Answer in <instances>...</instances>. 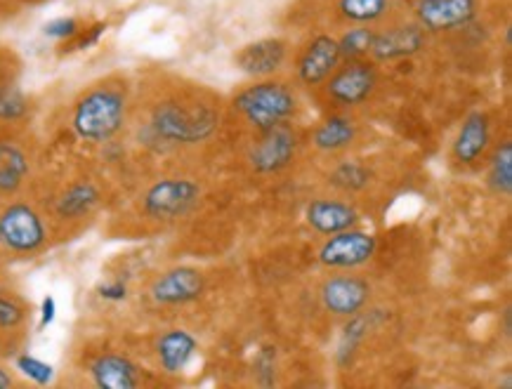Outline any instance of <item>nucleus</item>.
I'll list each match as a JSON object with an SVG mask.
<instances>
[{
    "label": "nucleus",
    "instance_id": "22",
    "mask_svg": "<svg viewBox=\"0 0 512 389\" xmlns=\"http://www.w3.org/2000/svg\"><path fill=\"white\" fill-rule=\"evenodd\" d=\"M489 187L496 191V194H510L512 191V144L503 142L498 144L491 154L489 163Z\"/></svg>",
    "mask_w": 512,
    "mask_h": 389
},
{
    "label": "nucleus",
    "instance_id": "5",
    "mask_svg": "<svg viewBox=\"0 0 512 389\" xmlns=\"http://www.w3.org/2000/svg\"><path fill=\"white\" fill-rule=\"evenodd\" d=\"M201 189L192 180H182V177H168L152 184L142 199V208L152 220H177V217L187 215L196 203H199Z\"/></svg>",
    "mask_w": 512,
    "mask_h": 389
},
{
    "label": "nucleus",
    "instance_id": "21",
    "mask_svg": "<svg viewBox=\"0 0 512 389\" xmlns=\"http://www.w3.org/2000/svg\"><path fill=\"white\" fill-rule=\"evenodd\" d=\"M29 161L17 144L0 142V194H12L24 184Z\"/></svg>",
    "mask_w": 512,
    "mask_h": 389
},
{
    "label": "nucleus",
    "instance_id": "24",
    "mask_svg": "<svg viewBox=\"0 0 512 389\" xmlns=\"http://www.w3.org/2000/svg\"><path fill=\"white\" fill-rule=\"evenodd\" d=\"M373 38H376V31H373L369 24H357L354 29L345 31L343 38H338V48L343 62L345 59H364L366 55H371Z\"/></svg>",
    "mask_w": 512,
    "mask_h": 389
},
{
    "label": "nucleus",
    "instance_id": "9",
    "mask_svg": "<svg viewBox=\"0 0 512 389\" xmlns=\"http://www.w3.org/2000/svg\"><path fill=\"white\" fill-rule=\"evenodd\" d=\"M295 147H298V140H295V133L288 128V123L262 130L260 140L251 149L253 168L265 175L279 173L293 161Z\"/></svg>",
    "mask_w": 512,
    "mask_h": 389
},
{
    "label": "nucleus",
    "instance_id": "13",
    "mask_svg": "<svg viewBox=\"0 0 512 389\" xmlns=\"http://www.w3.org/2000/svg\"><path fill=\"white\" fill-rule=\"evenodd\" d=\"M203 286L206 281L201 272L192 267H177L152 283V298L159 305H187V302L199 300Z\"/></svg>",
    "mask_w": 512,
    "mask_h": 389
},
{
    "label": "nucleus",
    "instance_id": "15",
    "mask_svg": "<svg viewBox=\"0 0 512 389\" xmlns=\"http://www.w3.org/2000/svg\"><path fill=\"white\" fill-rule=\"evenodd\" d=\"M286 62V43L279 38H265V41L251 43L241 48L236 55V64L248 76L267 78L284 67Z\"/></svg>",
    "mask_w": 512,
    "mask_h": 389
},
{
    "label": "nucleus",
    "instance_id": "29",
    "mask_svg": "<svg viewBox=\"0 0 512 389\" xmlns=\"http://www.w3.org/2000/svg\"><path fill=\"white\" fill-rule=\"evenodd\" d=\"M43 34L48 38H57V41H69V38H76L81 31H78V22L74 17H57L45 24Z\"/></svg>",
    "mask_w": 512,
    "mask_h": 389
},
{
    "label": "nucleus",
    "instance_id": "20",
    "mask_svg": "<svg viewBox=\"0 0 512 389\" xmlns=\"http://www.w3.org/2000/svg\"><path fill=\"white\" fill-rule=\"evenodd\" d=\"M357 137V125L345 116H331L314 130V147L319 151H343L350 147Z\"/></svg>",
    "mask_w": 512,
    "mask_h": 389
},
{
    "label": "nucleus",
    "instance_id": "11",
    "mask_svg": "<svg viewBox=\"0 0 512 389\" xmlns=\"http://www.w3.org/2000/svg\"><path fill=\"white\" fill-rule=\"evenodd\" d=\"M425 43H428V31L420 24L392 26L387 31H376L371 55L380 62H395V59L416 55L425 48Z\"/></svg>",
    "mask_w": 512,
    "mask_h": 389
},
{
    "label": "nucleus",
    "instance_id": "28",
    "mask_svg": "<svg viewBox=\"0 0 512 389\" xmlns=\"http://www.w3.org/2000/svg\"><path fill=\"white\" fill-rule=\"evenodd\" d=\"M24 307L22 302L12 295L0 293V331H15L24 323Z\"/></svg>",
    "mask_w": 512,
    "mask_h": 389
},
{
    "label": "nucleus",
    "instance_id": "16",
    "mask_svg": "<svg viewBox=\"0 0 512 389\" xmlns=\"http://www.w3.org/2000/svg\"><path fill=\"white\" fill-rule=\"evenodd\" d=\"M491 144V128L487 114H470L465 118L461 130H458V137L454 142V158L461 166H475V163L487 154Z\"/></svg>",
    "mask_w": 512,
    "mask_h": 389
},
{
    "label": "nucleus",
    "instance_id": "4",
    "mask_svg": "<svg viewBox=\"0 0 512 389\" xmlns=\"http://www.w3.org/2000/svg\"><path fill=\"white\" fill-rule=\"evenodd\" d=\"M378 85V71L364 59H345L338 69L326 78V95L338 107H359L373 95Z\"/></svg>",
    "mask_w": 512,
    "mask_h": 389
},
{
    "label": "nucleus",
    "instance_id": "25",
    "mask_svg": "<svg viewBox=\"0 0 512 389\" xmlns=\"http://www.w3.org/2000/svg\"><path fill=\"white\" fill-rule=\"evenodd\" d=\"M369 177V170L359 166V163H343V166H338L336 173H333V184L347 191H359L369 184Z\"/></svg>",
    "mask_w": 512,
    "mask_h": 389
},
{
    "label": "nucleus",
    "instance_id": "7",
    "mask_svg": "<svg viewBox=\"0 0 512 389\" xmlns=\"http://www.w3.org/2000/svg\"><path fill=\"white\" fill-rule=\"evenodd\" d=\"M376 255V236L345 229V232L331 234L319 248V262L331 269H354L366 265Z\"/></svg>",
    "mask_w": 512,
    "mask_h": 389
},
{
    "label": "nucleus",
    "instance_id": "3",
    "mask_svg": "<svg viewBox=\"0 0 512 389\" xmlns=\"http://www.w3.org/2000/svg\"><path fill=\"white\" fill-rule=\"evenodd\" d=\"M234 109L246 118L248 125H253L258 133L274 128V125H284L293 118L298 109L293 90L284 83L262 81L251 88L241 90L234 97Z\"/></svg>",
    "mask_w": 512,
    "mask_h": 389
},
{
    "label": "nucleus",
    "instance_id": "6",
    "mask_svg": "<svg viewBox=\"0 0 512 389\" xmlns=\"http://www.w3.org/2000/svg\"><path fill=\"white\" fill-rule=\"evenodd\" d=\"M0 241L12 253H36L45 243L43 217L29 203H10L0 213Z\"/></svg>",
    "mask_w": 512,
    "mask_h": 389
},
{
    "label": "nucleus",
    "instance_id": "19",
    "mask_svg": "<svg viewBox=\"0 0 512 389\" xmlns=\"http://www.w3.org/2000/svg\"><path fill=\"white\" fill-rule=\"evenodd\" d=\"M97 203H100V191L93 182H74L57 199V215L64 220H78L88 215Z\"/></svg>",
    "mask_w": 512,
    "mask_h": 389
},
{
    "label": "nucleus",
    "instance_id": "10",
    "mask_svg": "<svg viewBox=\"0 0 512 389\" xmlns=\"http://www.w3.org/2000/svg\"><path fill=\"white\" fill-rule=\"evenodd\" d=\"M416 17L432 34L463 29L477 17V0H420Z\"/></svg>",
    "mask_w": 512,
    "mask_h": 389
},
{
    "label": "nucleus",
    "instance_id": "32",
    "mask_svg": "<svg viewBox=\"0 0 512 389\" xmlns=\"http://www.w3.org/2000/svg\"><path fill=\"white\" fill-rule=\"evenodd\" d=\"M15 385V378H12L10 371H5V368H0V389H8Z\"/></svg>",
    "mask_w": 512,
    "mask_h": 389
},
{
    "label": "nucleus",
    "instance_id": "33",
    "mask_svg": "<svg viewBox=\"0 0 512 389\" xmlns=\"http://www.w3.org/2000/svg\"><path fill=\"white\" fill-rule=\"evenodd\" d=\"M0 246H3V241H0Z\"/></svg>",
    "mask_w": 512,
    "mask_h": 389
},
{
    "label": "nucleus",
    "instance_id": "14",
    "mask_svg": "<svg viewBox=\"0 0 512 389\" xmlns=\"http://www.w3.org/2000/svg\"><path fill=\"white\" fill-rule=\"evenodd\" d=\"M305 220L314 232L331 236L357 227L359 213L352 203L340 199H317L305 210Z\"/></svg>",
    "mask_w": 512,
    "mask_h": 389
},
{
    "label": "nucleus",
    "instance_id": "1",
    "mask_svg": "<svg viewBox=\"0 0 512 389\" xmlns=\"http://www.w3.org/2000/svg\"><path fill=\"white\" fill-rule=\"evenodd\" d=\"M126 123V95L116 85H100L88 90L76 102L71 125L85 142H109L121 133Z\"/></svg>",
    "mask_w": 512,
    "mask_h": 389
},
{
    "label": "nucleus",
    "instance_id": "12",
    "mask_svg": "<svg viewBox=\"0 0 512 389\" xmlns=\"http://www.w3.org/2000/svg\"><path fill=\"white\" fill-rule=\"evenodd\" d=\"M340 62H343V57H340L336 38L317 36L312 38V43L307 45L298 59V78L314 88V85L326 83V78L338 69Z\"/></svg>",
    "mask_w": 512,
    "mask_h": 389
},
{
    "label": "nucleus",
    "instance_id": "8",
    "mask_svg": "<svg viewBox=\"0 0 512 389\" xmlns=\"http://www.w3.org/2000/svg\"><path fill=\"white\" fill-rule=\"evenodd\" d=\"M371 286L369 281L354 274H336L324 281L321 286V302H324L326 312L336 316L359 314L361 309L369 305Z\"/></svg>",
    "mask_w": 512,
    "mask_h": 389
},
{
    "label": "nucleus",
    "instance_id": "23",
    "mask_svg": "<svg viewBox=\"0 0 512 389\" xmlns=\"http://www.w3.org/2000/svg\"><path fill=\"white\" fill-rule=\"evenodd\" d=\"M338 8L354 24H373L390 8V0H338Z\"/></svg>",
    "mask_w": 512,
    "mask_h": 389
},
{
    "label": "nucleus",
    "instance_id": "31",
    "mask_svg": "<svg viewBox=\"0 0 512 389\" xmlns=\"http://www.w3.org/2000/svg\"><path fill=\"white\" fill-rule=\"evenodd\" d=\"M55 314H57V302H55V298H52V295H48V298H45L43 305H41V326L43 328L50 326V323L55 321Z\"/></svg>",
    "mask_w": 512,
    "mask_h": 389
},
{
    "label": "nucleus",
    "instance_id": "27",
    "mask_svg": "<svg viewBox=\"0 0 512 389\" xmlns=\"http://www.w3.org/2000/svg\"><path fill=\"white\" fill-rule=\"evenodd\" d=\"M26 114V100L17 88H0V121H17Z\"/></svg>",
    "mask_w": 512,
    "mask_h": 389
},
{
    "label": "nucleus",
    "instance_id": "30",
    "mask_svg": "<svg viewBox=\"0 0 512 389\" xmlns=\"http://www.w3.org/2000/svg\"><path fill=\"white\" fill-rule=\"evenodd\" d=\"M97 293H100L102 300L121 302V300H126L128 288H126V283H121V281H109V283H102V286L97 288Z\"/></svg>",
    "mask_w": 512,
    "mask_h": 389
},
{
    "label": "nucleus",
    "instance_id": "26",
    "mask_svg": "<svg viewBox=\"0 0 512 389\" xmlns=\"http://www.w3.org/2000/svg\"><path fill=\"white\" fill-rule=\"evenodd\" d=\"M17 371L26 375L29 380H34L36 385H50L52 378H55V368L31 354L17 356Z\"/></svg>",
    "mask_w": 512,
    "mask_h": 389
},
{
    "label": "nucleus",
    "instance_id": "17",
    "mask_svg": "<svg viewBox=\"0 0 512 389\" xmlns=\"http://www.w3.org/2000/svg\"><path fill=\"white\" fill-rule=\"evenodd\" d=\"M93 382L102 389H135L140 385V368L121 354H104L90 368Z\"/></svg>",
    "mask_w": 512,
    "mask_h": 389
},
{
    "label": "nucleus",
    "instance_id": "2",
    "mask_svg": "<svg viewBox=\"0 0 512 389\" xmlns=\"http://www.w3.org/2000/svg\"><path fill=\"white\" fill-rule=\"evenodd\" d=\"M218 123L220 118L210 107L166 102L154 109L149 133L163 144H199L218 130Z\"/></svg>",
    "mask_w": 512,
    "mask_h": 389
},
{
    "label": "nucleus",
    "instance_id": "18",
    "mask_svg": "<svg viewBox=\"0 0 512 389\" xmlns=\"http://www.w3.org/2000/svg\"><path fill=\"white\" fill-rule=\"evenodd\" d=\"M196 349H199V342H196L194 335L180 331V328L163 333L156 342V356H159V364L166 373L185 371L192 364Z\"/></svg>",
    "mask_w": 512,
    "mask_h": 389
}]
</instances>
